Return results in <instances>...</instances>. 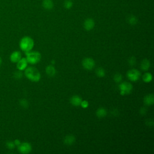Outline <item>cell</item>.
<instances>
[{
	"label": "cell",
	"instance_id": "18",
	"mask_svg": "<svg viewBox=\"0 0 154 154\" xmlns=\"http://www.w3.org/2000/svg\"><path fill=\"white\" fill-rule=\"evenodd\" d=\"M142 78H143V80L144 82L148 83V82H150L152 80V75L149 72H146L143 75Z\"/></svg>",
	"mask_w": 154,
	"mask_h": 154
},
{
	"label": "cell",
	"instance_id": "12",
	"mask_svg": "<svg viewBox=\"0 0 154 154\" xmlns=\"http://www.w3.org/2000/svg\"><path fill=\"white\" fill-rule=\"evenodd\" d=\"M143 102L147 106H150L154 103V96L153 94H149L144 97Z\"/></svg>",
	"mask_w": 154,
	"mask_h": 154
},
{
	"label": "cell",
	"instance_id": "22",
	"mask_svg": "<svg viewBox=\"0 0 154 154\" xmlns=\"http://www.w3.org/2000/svg\"><path fill=\"white\" fill-rule=\"evenodd\" d=\"M114 81L116 82H120L122 80V75L120 73H116L114 76Z\"/></svg>",
	"mask_w": 154,
	"mask_h": 154
},
{
	"label": "cell",
	"instance_id": "15",
	"mask_svg": "<svg viewBox=\"0 0 154 154\" xmlns=\"http://www.w3.org/2000/svg\"><path fill=\"white\" fill-rule=\"evenodd\" d=\"M140 67L143 71H147L150 67V61L147 59H144L141 63Z\"/></svg>",
	"mask_w": 154,
	"mask_h": 154
},
{
	"label": "cell",
	"instance_id": "11",
	"mask_svg": "<svg viewBox=\"0 0 154 154\" xmlns=\"http://www.w3.org/2000/svg\"><path fill=\"white\" fill-rule=\"evenodd\" d=\"M82 100V99L81 97H79V96H77V95H75V96H73L72 97H71V98L70 99V102L72 105H73L75 106H78L81 105Z\"/></svg>",
	"mask_w": 154,
	"mask_h": 154
},
{
	"label": "cell",
	"instance_id": "5",
	"mask_svg": "<svg viewBox=\"0 0 154 154\" xmlns=\"http://www.w3.org/2000/svg\"><path fill=\"white\" fill-rule=\"evenodd\" d=\"M141 73L139 70L132 69L127 72V77L131 81H137L139 79Z\"/></svg>",
	"mask_w": 154,
	"mask_h": 154
},
{
	"label": "cell",
	"instance_id": "23",
	"mask_svg": "<svg viewBox=\"0 0 154 154\" xmlns=\"http://www.w3.org/2000/svg\"><path fill=\"white\" fill-rule=\"evenodd\" d=\"M20 105L23 108H27L28 106V102L25 99H22L20 100Z\"/></svg>",
	"mask_w": 154,
	"mask_h": 154
},
{
	"label": "cell",
	"instance_id": "14",
	"mask_svg": "<svg viewBox=\"0 0 154 154\" xmlns=\"http://www.w3.org/2000/svg\"><path fill=\"white\" fill-rule=\"evenodd\" d=\"M46 73L49 76L52 77L55 75L56 70L52 65H49L46 67Z\"/></svg>",
	"mask_w": 154,
	"mask_h": 154
},
{
	"label": "cell",
	"instance_id": "1",
	"mask_svg": "<svg viewBox=\"0 0 154 154\" xmlns=\"http://www.w3.org/2000/svg\"><path fill=\"white\" fill-rule=\"evenodd\" d=\"M25 76L32 82H38L41 78L40 72L34 67H28L25 69Z\"/></svg>",
	"mask_w": 154,
	"mask_h": 154
},
{
	"label": "cell",
	"instance_id": "31",
	"mask_svg": "<svg viewBox=\"0 0 154 154\" xmlns=\"http://www.w3.org/2000/svg\"><path fill=\"white\" fill-rule=\"evenodd\" d=\"M1 64H2V59H1V58L0 57V66H1Z\"/></svg>",
	"mask_w": 154,
	"mask_h": 154
},
{
	"label": "cell",
	"instance_id": "10",
	"mask_svg": "<svg viewBox=\"0 0 154 154\" xmlns=\"http://www.w3.org/2000/svg\"><path fill=\"white\" fill-rule=\"evenodd\" d=\"M21 58H22V54L19 51H15L13 52L10 56V61L14 63H17Z\"/></svg>",
	"mask_w": 154,
	"mask_h": 154
},
{
	"label": "cell",
	"instance_id": "6",
	"mask_svg": "<svg viewBox=\"0 0 154 154\" xmlns=\"http://www.w3.org/2000/svg\"><path fill=\"white\" fill-rule=\"evenodd\" d=\"M32 146L30 143L28 142H23L18 146V150L20 153L23 154H27L31 152Z\"/></svg>",
	"mask_w": 154,
	"mask_h": 154
},
{
	"label": "cell",
	"instance_id": "27",
	"mask_svg": "<svg viewBox=\"0 0 154 154\" xmlns=\"http://www.w3.org/2000/svg\"><path fill=\"white\" fill-rule=\"evenodd\" d=\"M88 105H89V103H88V101H87V100H82L80 105L83 108H87L88 106Z\"/></svg>",
	"mask_w": 154,
	"mask_h": 154
},
{
	"label": "cell",
	"instance_id": "26",
	"mask_svg": "<svg viewBox=\"0 0 154 154\" xmlns=\"http://www.w3.org/2000/svg\"><path fill=\"white\" fill-rule=\"evenodd\" d=\"M128 63H129V65H131V66L135 65V63H136V59H135V58L134 57H132L129 58Z\"/></svg>",
	"mask_w": 154,
	"mask_h": 154
},
{
	"label": "cell",
	"instance_id": "7",
	"mask_svg": "<svg viewBox=\"0 0 154 154\" xmlns=\"http://www.w3.org/2000/svg\"><path fill=\"white\" fill-rule=\"evenodd\" d=\"M82 65L85 69L90 70L94 67L95 61L91 58H85L82 61Z\"/></svg>",
	"mask_w": 154,
	"mask_h": 154
},
{
	"label": "cell",
	"instance_id": "13",
	"mask_svg": "<svg viewBox=\"0 0 154 154\" xmlns=\"http://www.w3.org/2000/svg\"><path fill=\"white\" fill-rule=\"evenodd\" d=\"M64 143L67 146H71L75 142V137L73 135H68L64 138Z\"/></svg>",
	"mask_w": 154,
	"mask_h": 154
},
{
	"label": "cell",
	"instance_id": "28",
	"mask_svg": "<svg viewBox=\"0 0 154 154\" xmlns=\"http://www.w3.org/2000/svg\"><path fill=\"white\" fill-rule=\"evenodd\" d=\"M140 114H141V115H144V114H146V112H147V108H146V107H144V106L141 108V109H140Z\"/></svg>",
	"mask_w": 154,
	"mask_h": 154
},
{
	"label": "cell",
	"instance_id": "4",
	"mask_svg": "<svg viewBox=\"0 0 154 154\" xmlns=\"http://www.w3.org/2000/svg\"><path fill=\"white\" fill-rule=\"evenodd\" d=\"M133 89L132 85L128 82H122L119 85L120 93L121 95L128 94L131 93Z\"/></svg>",
	"mask_w": 154,
	"mask_h": 154
},
{
	"label": "cell",
	"instance_id": "16",
	"mask_svg": "<svg viewBox=\"0 0 154 154\" xmlns=\"http://www.w3.org/2000/svg\"><path fill=\"white\" fill-rule=\"evenodd\" d=\"M42 6L46 10H51L54 7V3L52 0H43Z\"/></svg>",
	"mask_w": 154,
	"mask_h": 154
},
{
	"label": "cell",
	"instance_id": "29",
	"mask_svg": "<svg viewBox=\"0 0 154 154\" xmlns=\"http://www.w3.org/2000/svg\"><path fill=\"white\" fill-rule=\"evenodd\" d=\"M146 123L147 126H152L153 125V122L152 120H147Z\"/></svg>",
	"mask_w": 154,
	"mask_h": 154
},
{
	"label": "cell",
	"instance_id": "2",
	"mask_svg": "<svg viewBox=\"0 0 154 154\" xmlns=\"http://www.w3.org/2000/svg\"><path fill=\"white\" fill-rule=\"evenodd\" d=\"M34 42L33 39L29 36H25L22 37L19 42V46L20 49L25 52L31 51L34 47Z\"/></svg>",
	"mask_w": 154,
	"mask_h": 154
},
{
	"label": "cell",
	"instance_id": "24",
	"mask_svg": "<svg viewBox=\"0 0 154 154\" xmlns=\"http://www.w3.org/2000/svg\"><path fill=\"white\" fill-rule=\"evenodd\" d=\"M6 146H7V148H8L9 149H13L16 146L14 143V141H7L6 143Z\"/></svg>",
	"mask_w": 154,
	"mask_h": 154
},
{
	"label": "cell",
	"instance_id": "25",
	"mask_svg": "<svg viewBox=\"0 0 154 154\" xmlns=\"http://www.w3.org/2000/svg\"><path fill=\"white\" fill-rule=\"evenodd\" d=\"M22 73L21 72L20 70H19V71H17V72H15L14 74V76L15 78L16 79H20L22 77Z\"/></svg>",
	"mask_w": 154,
	"mask_h": 154
},
{
	"label": "cell",
	"instance_id": "19",
	"mask_svg": "<svg viewBox=\"0 0 154 154\" xmlns=\"http://www.w3.org/2000/svg\"><path fill=\"white\" fill-rule=\"evenodd\" d=\"M96 74L99 78H102L105 75V71L102 67H98L96 70Z\"/></svg>",
	"mask_w": 154,
	"mask_h": 154
},
{
	"label": "cell",
	"instance_id": "20",
	"mask_svg": "<svg viewBox=\"0 0 154 154\" xmlns=\"http://www.w3.org/2000/svg\"><path fill=\"white\" fill-rule=\"evenodd\" d=\"M128 21L129 23H130L131 25H135L137 23L138 20L135 16H131L128 17Z\"/></svg>",
	"mask_w": 154,
	"mask_h": 154
},
{
	"label": "cell",
	"instance_id": "21",
	"mask_svg": "<svg viewBox=\"0 0 154 154\" xmlns=\"http://www.w3.org/2000/svg\"><path fill=\"white\" fill-rule=\"evenodd\" d=\"M73 5V3L70 0H66L64 2V7L66 9H70Z\"/></svg>",
	"mask_w": 154,
	"mask_h": 154
},
{
	"label": "cell",
	"instance_id": "9",
	"mask_svg": "<svg viewBox=\"0 0 154 154\" xmlns=\"http://www.w3.org/2000/svg\"><path fill=\"white\" fill-rule=\"evenodd\" d=\"M94 25L95 23L94 20L91 18H88L85 20L84 22V28L87 31H90L93 29Z\"/></svg>",
	"mask_w": 154,
	"mask_h": 154
},
{
	"label": "cell",
	"instance_id": "3",
	"mask_svg": "<svg viewBox=\"0 0 154 154\" xmlns=\"http://www.w3.org/2000/svg\"><path fill=\"white\" fill-rule=\"evenodd\" d=\"M26 59L28 63L35 64L38 63L41 60V54L37 51H29L25 52Z\"/></svg>",
	"mask_w": 154,
	"mask_h": 154
},
{
	"label": "cell",
	"instance_id": "30",
	"mask_svg": "<svg viewBox=\"0 0 154 154\" xmlns=\"http://www.w3.org/2000/svg\"><path fill=\"white\" fill-rule=\"evenodd\" d=\"M14 144H15V146H18L21 143H20V141L19 140H17V139H16V140H15L14 141Z\"/></svg>",
	"mask_w": 154,
	"mask_h": 154
},
{
	"label": "cell",
	"instance_id": "8",
	"mask_svg": "<svg viewBox=\"0 0 154 154\" xmlns=\"http://www.w3.org/2000/svg\"><path fill=\"white\" fill-rule=\"evenodd\" d=\"M16 66L19 70H24L28 66V61L26 58H21L17 63Z\"/></svg>",
	"mask_w": 154,
	"mask_h": 154
},
{
	"label": "cell",
	"instance_id": "17",
	"mask_svg": "<svg viewBox=\"0 0 154 154\" xmlns=\"http://www.w3.org/2000/svg\"><path fill=\"white\" fill-rule=\"evenodd\" d=\"M106 113H107L106 110L104 108H102V107L97 109V110L96 112V114L97 117H98L99 118L104 117L105 116H106Z\"/></svg>",
	"mask_w": 154,
	"mask_h": 154
}]
</instances>
